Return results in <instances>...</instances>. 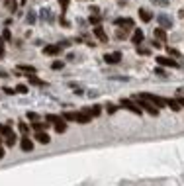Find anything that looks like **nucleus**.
<instances>
[{"mask_svg": "<svg viewBox=\"0 0 184 186\" xmlns=\"http://www.w3.org/2000/svg\"><path fill=\"white\" fill-rule=\"evenodd\" d=\"M137 96H139V98H143V100H147V102H151V104H153V106H155L157 110L167 106V100H165V98H161V96H155V94H147V92H141V94H137Z\"/></svg>", "mask_w": 184, "mask_h": 186, "instance_id": "f257e3e1", "label": "nucleus"}, {"mask_svg": "<svg viewBox=\"0 0 184 186\" xmlns=\"http://www.w3.org/2000/svg\"><path fill=\"white\" fill-rule=\"evenodd\" d=\"M135 100H137V106L141 108V112L145 110L147 114H149V116H153V118H157V116H159V110H157L155 106H153L151 102H147V100H143V98H139L137 94H135Z\"/></svg>", "mask_w": 184, "mask_h": 186, "instance_id": "f03ea898", "label": "nucleus"}, {"mask_svg": "<svg viewBox=\"0 0 184 186\" xmlns=\"http://www.w3.org/2000/svg\"><path fill=\"white\" fill-rule=\"evenodd\" d=\"M122 108H126V110H129L131 114H137V116H141V108L137 106V102H133V100H129V98H123L122 100Z\"/></svg>", "mask_w": 184, "mask_h": 186, "instance_id": "7ed1b4c3", "label": "nucleus"}, {"mask_svg": "<svg viewBox=\"0 0 184 186\" xmlns=\"http://www.w3.org/2000/svg\"><path fill=\"white\" fill-rule=\"evenodd\" d=\"M120 59H122V53H120V51H114V53H106V55H104V61H106L108 65L120 63Z\"/></svg>", "mask_w": 184, "mask_h": 186, "instance_id": "20e7f679", "label": "nucleus"}, {"mask_svg": "<svg viewBox=\"0 0 184 186\" xmlns=\"http://www.w3.org/2000/svg\"><path fill=\"white\" fill-rule=\"evenodd\" d=\"M20 147H22V151H24V153H32L33 151V141L29 139V137H22L20 139Z\"/></svg>", "mask_w": 184, "mask_h": 186, "instance_id": "39448f33", "label": "nucleus"}, {"mask_svg": "<svg viewBox=\"0 0 184 186\" xmlns=\"http://www.w3.org/2000/svg\"><path fill=\"white\" fill-rule=\"evenodd\" d=\"M92 33L96 35V37H98V39H100L102 43H108V33H106V32H104V29H102L100 26H94V28H92Z\"/></svg>", "mask_w": 184, "mask_h": 186, "instance_id": "423d86ee", "label": "nucleus"}, {"mask_svg": "<svg viewBox=\"0 0 184 186\" xmlns=\"http://www.w3.org/2000/svg\"><path fill=\"white\" fill-rule=\"evenodd\" d=\"M157 63L161 67H178L176 59H171V57H157Z\"/></svg>", "mask_w": 184, "mask_h": 186, "instance_id": "0eeeda50", "label": "nucleus"}, {"mask_svg": "<svg viewBox=\"0 0 184 186\" xmlns=\"http://www.w3.org/2000/svg\"><path fill=\"white\" fill-rule=\"evenodd\" d=\"M143 39H145V35H143V32H141V29H135V32H133V35H131V41H133L135 43V45L139 47V45H141V43H143Z\"/></svg>", "mask_w": 184, "mask_h": 186, "instance_id": "6e6552de", "label": "nucleus"}, {"mask_svg": "<svg viewBox=\"0 0 184 186\" xmlns=\"http://www.w3.org/2000/svg\"><path fill=\"white\" fill-rule=\"evenodd\" d=\"M77 122L78 123H90L92 122V116L90 114H86V112H77Z\"/></svg>", "mask_w": 184, "mask_h": 186, "instance_id": "1a4fd4ad", "label": "nucleus"}, {"mask_svg": "<svg viewBox=\"0 0 184 186\" xmlns=\"http://www.w3.org/2000/svg\"><path fill=\"white\" fill-rule=\"evenodd\" d=\"M114 24H116V26H126V29H129V28H133V26H135L131 18H117Z\"/></svg>", "mask_w": 184, "mask_h": 186, "instance_id": "9d476101", "label": "nucleus"}, {"mask_svg": "<svg viewBox=\"0 0 184 186\" xmlns=\"http://www.w3.org/2000/svg\"><path fill=\"white\" fill-rule=\"evenodd\" d=\"M159 24H161L163 29H167V28H172V20L168 16H165V14H161V16H159Z\"/></svg>", "mask_w": 184, "mask_h": 186, "instance_id": "9b49d317", "label": "nucleus"}, {"mask_svg": "<svg viewBox=\"0 0 184 186\" xmlns=\"http://www.w3.org/2000/svg\"><path fill=\"white\" fill-rule=\"evenodd\" d=\"M35 139H37V141H39V143H43V145H47V143H49V141H51V137L47 135V133H45V131H37V133H35Z\"/></svg>", "mask_w": 184, "mask_h": 186, "instance_id": "f8f14e48", "label": "nucleus"}, {"mask_svg": "<svg viewBox=\"0 0 184 186\" xmlns=\"http://www.w3.org/2000/svg\"><path fill=\"white\" fill-rule=\"evenodd\" d=\"M139 18H141L143 22H151V20H153V14L147 10V8H139Z\"/></svg>", "mask_w": 184, "mask_h": 186, "instance_id": "ddd939ff", "label": "nucleus"}, {"mask_svg": "<svg viewBox=\"0 0 184 186\" xmlns=\"http://www.w3.org/2000/svg\"><path fill=\"white\" fill-rule=\"evenodd\" d=\"M27 80H29V84H35V86H45V83H43L41 78H37L35 74H27Z\"/></svg>", "mask_w": 184, "mask_h": 186, "instance_id": "4468645a", "label": "nucleus"}, {"mask_svg": "<svg viewBox=\"0 0 184 186\" xmlns=\"http://www.w3.org/2000/svg\"><path fill=\"white\" fill-rule=\"evenodd\" d=\"M59 51H61V43H59V45H47L45 47L47 55H59Z\"/></svg>", "mask_w": 184, "mask_h": 186, "instance_id": "2eb2a0df", "label": "nucleus"}, {"mask_svg": "<svg viewBox=\"0 0 184 186\" xmlns=\"http://www.w3.org/2000/svg\"><path fill=\"white\" fill-rule=\"evenodd\" d=\"M18 71L27 73V74H35V67H32V65H18Z\"/></svg>", "mask_w": 184, "mask_h": 186, "instance_id": "dca6fc26", "label": "nucleus"}, {"mask_svg": "<svg viewBox=\"0 0 184 186\" xmlns=\"http://www.w3.org/2000/svg\"><path fill=\"white\" fill-rule=\"evenodd\" d=\"M55 131H57V133H65V131H67V122H65V120L57 122V123H55Z\"/></svg>", "mask_w": 184, "mask_h": 186, "instance_id": "f3484780", "label": "nucleus"}, {"mask_svg": "<svg viewBox=\"0 0 184 186\" xmlns=\"http://www.w3.org/2000/svg\"><path fill=\"white\" fill-rule=\"evenodd\" d=\"M63 120H65V122H77V112H65V114H63Z\"/></svg>", "mask_w": 184, "mask_h": 186, "instance_id": "a211bd4d", "label": "nucleus"}, {"mask_svg": "<svg viewBox=\"0 0 184 186\" xmlns=\"http://www.w3.org/2000/svg\"><path fill=\"white\" fill-rule=\"evenodd\" d=\"M155 37H157L159 41H167V33H165V29H163V28H157V29H155Z\"/></svg>", "mask_w": 184, "mask_h": 186, "instance_id": "6ab92c4d", "label": "nucleus"}, {"mask_svg": "<svg viewBox=\"0 0 184 186\" xmlns=\"http://www.w3.org/2000/svg\"><path fill=\"white\" fill-rule=\"evenodd\" d=\"M167 108H171L172 112H178V110H180V106H178V102H176V100H171V98H168V100H167Z\"/></svg>", "mask_w": 184, "mask_h": 186, "instance_id": "aec40b11", "label": "nucleus"}, {"mask_svg": "<svg viewBox=\"0 0 184 186\" xmlns=\"http://www.w3.org/2000/svg\"><path fill=\"white\" fill-rule=\"evenodd\" d=\"M45 120H47L49 123H53V125H55L57 122H61L63 118H59V116H55V114H47V116H45Z\"/></svg>", "mask_w": 184, "mask_h": 186, "instance_id": "412c9836", "label": "nucleus"}, {"mask_svg": "<svg viewBox=\"0 0 184 186\" xmlns=\"http://www.w3.org/2000/svg\"><path fill=\"white\" fill-rule=\"evenodd\" d=\"M18 129L24 133V135H27V133H29V125H27L26 122H20V123H18Z\"/></svg>", "mask_w": 184, "mask_h": 186, "instance_id": "4be33fe9", "label": "nucleus"}, {"mask_svg": "<svg viewBox=\"0 0 184 186\" xmlns=\"http://www.w3.org/2000/svg\"><path fill=\"white\" fill-rule=\"evenodd\" d=\"M32 128L35 129V133H37V131H43V129H45V123H43V122H33Z\"/></svg>", "mask_w": 184, "mask_h": 186, "instance_id": "5701e85b", "label": "nucleus"}, {"mask_svg": "<svg viewBox=\"0 0 184 186\" xmlns=\"http://www.w3.org/2000/svg\"><path fill=\"white\" fill-rule=\"evenodd\" d=\"M6 143H8V147H14V145H16V135H14V133L8 135V137H6Z\"/></svg>", "mask_w": 184, "mask_h": 186, "instance_id": "b1692460", "label": "nucleus"}, {"mask_svg": "<svg viewBox=\"0 0 184 186\" xmlns=\"http://www.w3.org/2000/svg\"><path fill=\"white\" fill-rule=\"evenodd\" d=\"M14 90H16L18 94H26V92H27V86H26V84H18Z\"/></svg>", "mask_w": 184, "mask_h": 186, "instance_id": "393cba45", "label": "nucleus"}, {"mask_svg": "<svg viewBox=\"0 0 184 186\" xmlns=\"http://www.w3.org/2000/svg\"><path fill=\"white\" fill-rule=\"evenodd\" d=\"M27 120H32V123L33 122H39V116L35 114V112H27Z\"/></svg>", "mask_w": 184, "mask_h": 186, "instance_id": "a878e982", "label": "nucleus"}, {"mask_svg": "<svg viewBox=\"0 0 184 186\" xmlns=\"http://www.w3.org/2000/svg\"><path fill=\"white\" fill-rule=\"evenodd\" d=\"M2 39L12 41V33H10V29H4V32H2Z\"/></svg>", "mask_w": 184, "mask_h": 186, "instance_id": "bb28decb", "label": "nucleus"}, {"mask_svg": "<svg viewBox=\"0 0 184 186\" xmlns=\"http://www.w3.org/2000/svg\"><path fill=\"white\" fill-rule=\"evenodd\" d=\"M167 53L171 55V57H180V53H178L176 49H172V47H167Z\"/></svg>", "mask_w": 184, "mask_h": 186, "instance_id": "cd10ccee", "label": "nucleus"}, {"mask_svg": "<svg viewBox=\"0 0 184 186\" xmlns=\"http://www.w3.org/2000/svg\"><path fill=\"white\" fill-rule=\"evenodd\" d=\"M106 110H108V114H116V112H117V106H116V104H108Z\"/></svg>", "mask_w": 184, "mask_h": 186, "instance_id": "c85d7f7f", "label": "nucleus"}, {"mask_svg": "<svg viewBox=\"0 0 184 186\" xmlns=\"http://www.w3.org/2000/svg\"><path fill=\"white\" fill-rule=\"evenodd\" d=\"M51 67H53L55 71H59V69H63V61H53L51 63Z\"/></svg>", "mask_w": 184, "mask_h": 186, "instance_id": "c756f323", "label": "nucleus"}, {"mask_svg": "<svg viewBox=\"0 0 184 186\" xmlns=\"http://www.w3.org/2000/svg\"><path fill=\"white\" fill-rule=\"evenodd\" d=\"M120 39H123V37H127V29H117V33H116Z\"/></svg>", "mask_w": 184, "mask_h": 186, "instance_id": "7c9ffc66", "label": "nucleus"}, {"mask_svg": "<svg viewBox=\"0 0 184 186\" xmlns=\"http://www.w3.org/2000/svg\"><path fill=\"white\" fill-rule=\"evenodd\" d=\"M153 4H157V6H167L168 4V0H151Z\"/></svg>", "mask_w": 184, "mask_h": 186, "instance_id": "2f4dec72", "label": "nucleus"}, {"mask_svg": "<svg viewBox=\"0 0 184 186\" xmlns=\"http://www.w3.org/2000/svg\"><path fill=\"white\" fill-rule=\"evenodd\" d=\"M90 24L98 26V24H100V16H90Z\"/></svg>", "mask_w": 184, "mask_h": 186, "instance_id": "473e14b6", "label": "nucleus"}, {"mask_svg": "<svg viewBox=\"0 0 184 186\" xmlns=\"http://www.w3.org/2000/svg\"><path fill=\"white\" fill-rule=\"evenodd\" d=\"M137 51H139L141 55H149V49H147V47H137Z\"/></svg>", "mask_w": 184, "mask_h": 186, "instance_id": "72a5a7b5", "label": "nucleus"}, {"mask_svg": "<svg viewBox=\"0 0 184 186\" xmlns=\"http://www.w3.org/2000/svg\"><path fill=\"white\" fill-rule=\"evenodd\" d=\"M59 4H61V8L65 10V8H67V6H69V0H59Z\"/></svg>", "mask_w": 184, "mask_h": 186, "instance_id": "f704fd0d", "label": "nucleus"}, {"mask_svg": "<svg viewBox=\"0 0 184 186\" xmlns=\"http://www.w3.org/2000/svg\"><path fill=\"white\" fill-rule=\"evenodd\" d=\"M176 102H178L180 108H184V96H178V98H176Z\"/></svg>", "mask_w": 184, "mask_h": 186, "instance_id": "c9c22d12", "label": "nucleus"}, {"mask_svg": "<svg viewBox=\"0 0 184 186\" xmlns=\"http://www.w3.org/2000/svg\"><path fill=\"white\" fill-rule=\"evenodd\" d=\"M2 90H4L6 94H14V92H16V90H14V88H8V86H6V88H2Z\"/></svg>", "mask_w": 184, "mask_h": 186, "instance_id": "e433bc0d", "label": "nucleus"}, {"mask_svg": "<svg viewBox=\"0 0 184 186\" xmlns=\"http://www.w3.org/2000/svg\"><path fill=\"white\" fill-rule=\"evenodd\" d=\"M4 55V43H2V37H0V57Z\"/></svg>", "mask_w": 184, "mask_h": 186, "instance_id": "4c0bfd02", "label": "nucleus"}, {"mask_svg": "<svg viewBox=\"0 0 184 186\" xmlns=\"http://www.w3.org/2000/svg\"><path fill=\"white\" fill-rule=\"evenodd\" d=\"M153 45H155V47L159 49V47H163V43H161V41H157V39H153Z\"/></svg>", "mask_w": 184, "mask_h": 186, "instance_id": "58836bf2", "label": "nucleus"}, {"mask_svg": "<svg viewBox=\"0 0 184 186\" xmlns=\"http://www.w3.org/2000/svg\"><path fill=\"white\" fill-rule=\"evenodd\" d=\"M90 12L94 14V16H96V14H98V6H92V8H90Z\"/></svg>", "mask_w": 184, "mask_h": 186, "instance_id": "ea45409f", "label": "nucleus"}, {"mask_svg": "<svg viewBox=\"0 0 184 186\" xmlns=\"http://www.w3.org/2000/svg\"><path fill=\"white\" fill-rule=\"evenodd\" d=\"M2 157H4V149L0 147V159H2Z\"/></svg>", "mask_w": 184, "mask_h": 186, "instance_id": "a19ab883", "label": "nucleus"}, {"mask_svg": "<svg viewBox=\"0 0 184 186\" xmlns=\"http://www.w3.org/2000/svg\"><path fill=\"white\" fill-rule=\"evenodd\" d=\"M0 133H2V125H0Z\"/></svg>", "mask_w": 184, "mask_h": 186, "instance_id": "79ce46f5", "label": "nucleus"}, {"mask_svg": "<svg viewBox=\"0 0 184 186\" xmlns=\"http://www.w3.org/2000/svg\"><path fill=\"white\" fill-rule=\"evenodd\" d=\"M0 143H2V137H0Z\"/></svg>", "mask_w": 184, "mask_h": 186, "instance_id": "37998d69", "label": "nucleus"}]
</instances>
